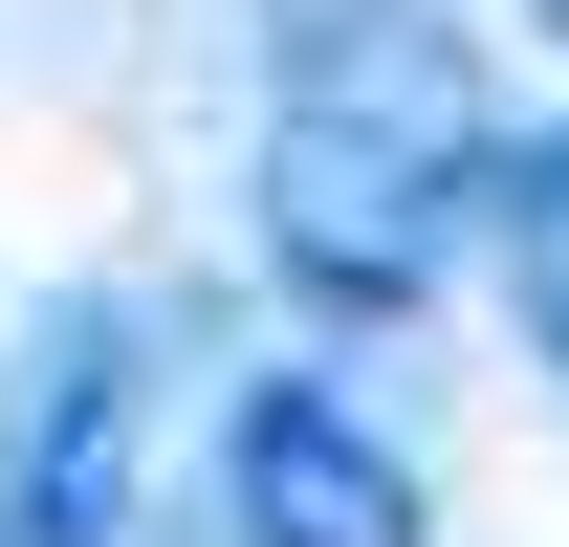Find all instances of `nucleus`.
Here are the masks:
<instances>
[{
  "label": "nucleus",
  "mask_w": 569,
  "mask_h": 547,
  "mask_svg": "<svg viewBox=\"0 0 569 547\" xmlns=\"http://www.w3.org/2000/svg\"><path fill=\"white\" fill-rule=\"evenodd\" d=\"M482 263H503V307H526V350H548V395H569V110L482 153Z\"/></svg>",
  "instance_id": "nucleus-4"
},
{
  "label": "nucleus",
  "mask_w": 569,
  "mask_h": 547,
  "mask_svg": "<svg viewBox=\"0 0 569 547\" xmlns=\"http://www.w3.org/2000/svg\"><path fill=\"white\" fill-rule=\"evenodd\" d=\"M198 526L219 547H438V460L351 372H241L198 438Z\"/></svg>",
  "instance_id": "nucleus-3"
},
{
  "label": "nucleus",
  "mask_w": 569,
  "mask_h": 547,
  "mask_svg": "<svg viewBox=\"0 0 569 547\" xmlns=\"http://www.w3.org/2000/svg\"><path fill=\"white\" fill-rule=\"evenodd\" d=\"M153 395H176V307L153 285H67L22 372H0V547H132Z\"/></svg>",
  "instance_id": "nucleus-2"
},
{
  "label": "nucleus",
  "mask_w": 569,
  "mask_h": 547,
  "mask_svg": "<svg viewBox=\"0 0 569 547\" xmlns=\"http://www.w3.org/2000/svg\"><path fill=\"white\" fill-rule=\"evenodd\" d=\"M503 22H526V44H569V0H503Z\"/></svg>",
  "instance_id": "nucleus-5"
},
{
  "label": "nucleus",
  "mask_w": 569,
  "mask_h": 547,
  "mask_svg": "<svg viewBox=\"0 0 569 547\" xmlns=\"http://www.w3.org/2000/svg\"><path fill=\"white\" fill-rule=\"evenodd\" d=\"M482 153H503V110L438 0H307L263 67V198H241L263 285L329 329H417L482 241Z\"/></svg>",
  "instance_id": "nucleus-1"
}]
</instances>
